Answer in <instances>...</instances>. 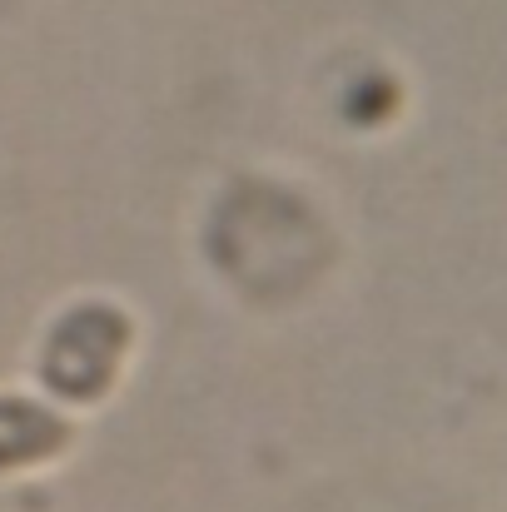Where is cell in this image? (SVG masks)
Segmentation results:
<instances>
[{"label": "cell", "mask_w": 507, "mask_h": 512, "mask_svg": "<svg viewBox=\"0 0 507 512\" xmlns=\"http://www.w3.org/2000/svg\"><path fill=\"white\" fill-rule=\"evenodd\" d=\"M70 443V428L25 398H0V468H25Z\"/></svg>", "instance_id": "obj_2"}, {"label": "cell", "mask_w": 507, "mask_h": 512, "mask_svg": "<svg viewBox=\"0 0 507 512\" xmlns=\"http://www.w3.org/2000/svg\"><path fill=\"white\" fill-rule=\"evenodd\" d=\"M125 343H130L125 314L90 304V309L70 314V319L55 329V339H50L45 358H40V378H45V388L60 393V398H75V403L100 398V393L110 388L115 368H120Z\"/></svg>", "instance_id": "obj_1"}]
</instances>
